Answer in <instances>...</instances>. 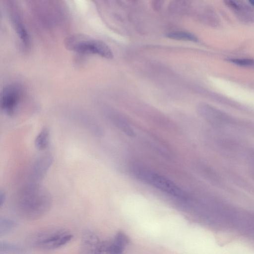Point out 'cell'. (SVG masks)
<instances>
[{"mask_svg": "<svg viewBox=\"0 0 254 254\" xmlns=\"http://www.w3.org/2000/svg\"><path fill=\"white\" fill-rule=\"evenodd\" d=\"M66 48L70 51L82 54H90L111 59L113 54L110 47L104 42L83 35H73L65 41Z\"/></svg>", "mask_w": 254, "mask_h": 254, "instance_id": "obj_2", "label": "cell"}, {"mask_svg": "<svg viewBox=\"0 0 254 254\" xmlns=\"http://www.w3.org/2000/svg\"><path fill=\"white\" fill-rule=\"evenodd\" d=\"M72 237V234L66 230H47L32 235L28 239V243L36 249L54 250L66 245Z\"/></svg>", "mask_w": 254, "mask_h": 254, "instance_id": "obj_4", "label": "cell"}, {"mask_svg": "<svg viewBox=\"0 0 254 254\" xmlns=\"http://www.w3.org/2000/svg\"><path fill=\"white\" fill-rule=\"evenodd\" d=\"M17 226L15 220L6 217L0 218V236H5L14 230Z\"/></svg>", "mask_w": 254, "mask_h": 254, "instance_id": "obj_12", "label": "cell"}, {"mask_svg": "<svg viewBox=\"0 0 254 254\" xmlns=\"http://www.w3.org/2000/svg\"><path fill=\"white\" fill-rule=\"evenodd\" d=\"M50 193L36 183L25 186L17 194L15 207L19 215L27 220L39 219L50 210Z\"/></svg>", "mask_w": 254, "mask_h": 254, "instance_id": "obj_1", "label": "cell"}, {"mask_svg": "<svg viewBox=\"0 0 254 254\" xmlns=\"http://www.w3.org/2000/svg\"><path fill=\"white\" fill-rule=\"evenodd\" d=\"M25 249L21 246L6 242L0 244V254H23Z\"/></svg>", "mask_w": 254, "mask_h": 254, "instance_id": "obj_10", "label": "cell"}, {"mask_svg": "<svg viewBox=\"0 0 254 254\" xmlns=\"http://www.w3.org/2000/svg\"><path fill=\"white\" fill-rule=\"evenodd\" d=\"M53 162L52 156L45 154L39 157L34 162L31 170V177L35 181L42 179Z\"/></svg>", "mask_w": 254, "mask_h": 254, "instance_id": "obj_7", "label": "cell"}, {"mask_svg": "<svg viewBox=\"0 0 254 254\" xmlns=\"http://www.w3.org/2000/svg\"><path fill=\"white\" fill-rule=\"evenodd\" d=\"M50 132L48 128H44L37 135L35 140V147L39 150H43L49 145Z\"/></svg>", "mask_w": 254, "mask_h": 254, "instance_id": "obj_11", "label": "cell"}, {"mask_svg": "<svg viewBox=\"0 0 254 254\" xmlns=\"http://www.w3.org/2000/svg\"><path fill=\"white\" fill-rule=\"evenodd\" d=\"M22 94L21 87L18 84L11 83L6 85L0 96V107L7 115H13L18 107Z\"/></svg>", "mask_w": 254, "mask_h": 254, "instance_id": "obj_5", "label": "cell"}, {"mask_svg": "<svg viewBox=\"0 0 254 254\" xmlns=\"http://www.w3.org/2000/svg\"><path fill=\"white\" fill-rule=\"evenodd\" d=\"M248 2L251 5L254 6V0H249Z\"/></svg>", "mask_w": 254, "mask_h": 254, "instance_id": "obj_16", "label": "cell"}, {"mask_svg": "<svg viewBox=\"0 0 254 254\" xmlns=\"http://www.w3.org/2000/svg\"><path fill=\"white\" fill-rule=\"evenodd\" d=\"M102 242L91 231H86L82 235L79 254H100Z\"/></svg>", "mask_w": 254, "mask_h": 254, "instance_id": "obj_6", "label": "cell"}, {"mask_svg": "<svg viewBox=\"0 0 254 254\" xmlns=\"http://www.w3.org/2000/svg\"><path fill=\"white\" fill-rule=\"evenodd\" d=\"M10 16L14 28L22 45L24 48H27L30 45L29 36L20 16L16 10V11L12 10Z\"/></svg>", "mask_w": 254, "mask_h": 254, "instance_id": "obj_8", "label": "cell"}, {"mask_svg": "<svg viewBox=\"0 0 254 254\" xmlns=\"http://www.w3.org/2000/svg\"><path fill=\"white\" fill-rule=\"evenodd\" d=\"M229 61L235 64L243 66H254V60L250 59H231Z\"/></svg>", "mask_w": 254, "mask_h": 254, "instance_id": "obj_14", "label": "cell"}, {"mask_svg": "<svg viewBox=\"0 0 254 254\" xmlns=\"http://www.w3.org/2000/svg\"><path fill=\"white\" fill-rule=\"evenodd\" d=\"M167 37L178 40H185L196 42L197 41V37L193 34L182 31L173 32L168 33Z\"/></svg>", "mask_w": 254, "mask_h": 254, "instance_id": "obj_13", "label": "cell"}, {"mask_svg": "<svg viewBox=\"0 0 254 254\" xmlns=\"http://www.w3.org/2000/svg\"><path fill=\"white\" fill-rule=\"evenodd\" d=\"M5 200V195L3 193L0 192V206H1Z\"/></svg>", "mask_w": 254, "mask_h": 254, "instance_id": "obj_15", "label": "cell"}, {"mask_svg": "<svg viewBox=\"0 0 254 254\" xmlns=\"http://www.w3.org/2000/svg\"><path fill=\"white\" fill-rule=\"evenodd\" d=\"M110 118L113 124L124 133L130 136L134 135L133 128L124 118L115 114L111 115Z\"/></svg>", "mask_w": 254, "mask_h": 254, "instance_id": "obj_9", "label": "cell"}, {"mask_svg": "<svg viewBox=\"0 0 254 254\" xmlns=\"http://www.w3.org/2000/svg\"><path fill=\"white\" fill-rule=\"evenodd\" d=\"M135 177L142 182L163 192L180 199H186L187 195L176 184L167 178L150 170L137 168L133 170Z\"/></svg>", "mask_w": 254, "mask_h": 254, "instance_id": "obj_3", "label": "cell"}]
</instances>
